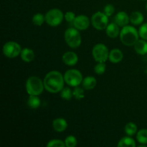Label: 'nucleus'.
<instances>
[{
  "label": "nucleus",
  "instance_id": "nucleus-1",
  "mask_svg": "<svg viewBox=\"0 0 147 147\" xmlns=\"http://www.w3.org/2000/svg\"><path fill=\"white\" fill-rule=\"evenodd\" d=\"M45 89L51 93H57L60 92L64 88V76L57 70H52L49 72L45 77Z\"/></svg>",
  "mask_w": 147,
  "mask_h": 147
},
{
  "label": "nucleus",
  "instance_id": "nucleus-2",
  "mask_svg": "<svg viewBox=\"0 0 147 147\" xmlns=\"http://www.w3.org/2000/svg\"><path fill=\"white\" fill-rule=\"evenodd\" d=\"M120 40L124 45L134 46L139 40V31L132 26L126 25L122 27L120 32Z\"/></svg>",
  "mask_w": 147,
  "mask_h": 147
},
{
  "label": "nucleus",
  "instance_id": "nucleus-3",
  "mask_svg": "<svg viewBox=\"0 0 147 147\" xmlns=\"http://www.w3.org/2000/svg\"><path fill=\"white\" fill-rule=\"evenodd\" d=\"M26 91L29 95L39 96L45 89L44 82L39 77L31 76L26 81Z\"/></svg>",
  "mask_w": 147,
  "mask_h": 147
},
{
  "label": "nucleus",
  "instance_id": "nucleus-4",
  "mask_svg": "<svg viewBox=\"0 0 147 147\" xmlns=\"http://www.w3.org/2000/svg\"><path fill=\"white\" fill-rule=\"evenodd\" d=\"M64 36L66 43L71 48H77L81 45V34L76 28L70 27L67 29L65 32Z\"/></svg>",
  "mask_w": 147,
  "mask_h": 147
},
{
  "label": "nucleus",
  "instance_id": "nucleus-5",
  "mask_svg": "<svg viewBox=\"0 0 147 147\" xmlns=\"http://www.w3.org/2000/svg\"><path fill=\"white\" fill-rule=\"evenodd\" d=\"M45 22L51 27H57L60 25L65 18V14L59 9H52L49 10L45 15Z\"/></svg>",
  "mask_w": 147,
  "mask_h": 147
},
{
  "label": "nucleus",
  "instance_id": "nucleus-6",
  "mask_svg": "<svg viewBox=\"0 0 147 147\" xmlns=\"http://www.w3.org/2000/svg\"><path fill=\"white\" fill-rule=\"evenodd\" d=\"M65 82L72 87H77L82 83L83 75L76 69H69L64 74Z\"/></svg>",
  "mask_w": 147,
  "mask_h": 147
},
{
  "label": "nucleus",
  "instance_id": "nucleus-7",
  "mask_svg": "<svg viewBox=\"0 0 147 147\" xmlns=\"http://www.w3.org/2000/svg\"><path fill=\"white\" fill-rule=\"evenodd\" d=\"M109 53L108 47L102 43L96 45L92 50V55L98 63H106L109 59Z\"/></svg>",
  "mask_w": 147,
  "mask_h": 147
},
{
  "label": "nucleus",
  "instance_id": "nucleus-8",
  "mask_svg": "<svg viewBox=\"0 0 147 147\" xmlns=\"http://www.w3.org/2000/svg\"><path fill=\"white\" fill-rule=\"evenodd\" d=\"M22 50L20 44L14 41H9L4 45L2 48L3 54L8 58H14L20 55Z\"/></svg>",
  "mask_w": 147,
  "mask_h": 147
},
{
  "label": "nucleus",
  "instance_id": "nucleus-9",
  "mask_svg": "<svg viewBox=\"0 0 147 147\" xmlns=\"http://www.w3.org/2000/svg\"><path fill=\"white\" fill-rule=\"evenodd\" d=\"M108 16L104 12L97 11L94 13L91 17V23L93 27L98 30H103L107 27L109 24Z\"/></svg>",
  "mask_w": 147,
  "mask_h": 147
},
{
  "label": "nucleus",
  "instance_id": "nucleus-10",
  "mask_svg": "<svg viewBox=\"0 0 147 147\" xmlns=\"http://www.w3.org/2000/svg\"><path fill=\"white\" fill-rule=\"evenodd\" d=\"M90 22L91 21H90L88 17H86V15L81 14V15L76 16L73 24L75 28H76L77 30H85L88 28Z\"/></svg>",
  "mask_w": 147,
  "mask_h": 147
},
{
  "label": "nucleus",
  "instance_id": "nucleus-11",
  "mask_svg": "<svg viewBox=\"0 0 147 147\" xmlns=\"http://www.w3.org/2000/svg\"><path fill=\"white\" fill-rule=\"evenodd\" d=\"M62 60H63V63L67 65L73 66L77 64L78 61V57L74 52L68 51L63 54Z\"/></svg>",
  "mask_w": 147,
  "mask_h": 147
},
{
  "label": "nucleus",
  "instance_id": "nucleus-12",
  "mask_svg": "<svg viewBox=\"0 0 147 147\" xmlns=\"http://www.w3.org/2000/svg\"><path fill=\"white\" fill-rule=\"evenodd\" d=\"M114 20V22H116L119 27H123L128 25V24L130 22V17L128 15L127 13L125 12V11H119L115 16Z\"/></svg>",
  "mask_w": 147,
  "mask_h": 147
},
{
  "label": "nucleus",
  "instance_id": "nucleus-13",
  "mask_svg": "<svg viewBox=\"0 0 147 147\" xmlns=\"http://www.w3.org/2000/svg\"><path fill=\"white\" fill-rule=\"evenodd\" d=\"M116 22H111L108 24L106 28V32L108 37L111 38H116L120 34V28Z\"/></svg>",
  "mask_w": 147,
  "mask_h": 147
},
{
  "label": "nucleus",
  "instance_id": "nucleus-14",
  "mask_svg": "<svg viewBox=\"0 0 147 147\" xmlns=\"http://www.w3.org/2000/svg\"><path fill=\"white\" fill-rule=\"evenodd\" d=\"M123 58V54L122 53L121 50H120L118 48L113 49L110 51L109 53V60H110L111 63H114V64H116V63H120L121 61H122Z\"/></svg>",
  "mask_w": 147,
  "mask_h": 147
},
{
  "label": "nucleus",
  "instance_id": "nucleus-15",
  "mask_svg": "<svg viewBox=\"0 0 147 147\" xmlns=\"http://www.w3.org/2000/svg\"><path fill=\"white\" fill-rule=\"evenodd\" d=\"M53 127L57 132H63L67 128V123L65 119L63 118H57L53 120Z\"/></svg>",
  "mask_w": 147,
  "mask_h": 147
},
{
  "label": "nucleus",
  "instance_id": "nucleus-16",
  "mask_svg": "<svg viewBox=\"0 0 147 147\" xmlns=\"http://www.w3.org/2000/svg\"><path fill=\"white\" fill-rule=\"evenodd\" d=\"M20 57L22 60L25 63H31L35 57V54L32 49L25 47L22 50Z\"/></svg>",
  "mask_w": 147,
  "mask_h": 147
},
{
  "label": "nucleus",
  "instance_id": "nucleus-17",
  "mask_svg": "<svg viewBox=\"0 0 147 147\" xmlns=\"http://www.w3.org/2000/svg\"><path fill=\"white\" fill-rule=\"evenodd\" d=\"M134 50L136 53L139 55H144L147 54V42L146 40H139L135 45H134Z\"/></svg>",
  "mask_w": 147,
  "mask_h": 147
},
{
  "label": "nucleus",
  "instance_id": "nucleus-18",
  "mask_svg": "<svg viewBox=\"0 0 147 147\" xmlns=\"http://www.w3.org/2000/svg\"><path fill=\"white\" fill-rule=\"evenodd\" d=\"M97 84V80L93 76H87L83 78L82 81V86L85 90H92L94 88Z\"/></svg>",
  "mask_w": 147,
  "mask_h": 147
},
{
  "label": "nucleus",
  "instance_id": "nucleus-19",
  "mask_svg": "<svg viewBox=\"0 0 147 147\" xmlns=\"http://www.w3.org/2000/svg\"><path fill=\"white\" fill-rule=\"evenodd\" d=\"M130 22L134 25H139L142 24L144 20V15L140 11H133L129 16Z\"/></svg>",
  "mask_w": 147,
  "mask_h": 147
},
{
  "label": "nucleus",
  "instance_id": "nucleus-20",
  "mask_svg": "<svg viewBox=\"0 0 147 147\" xmlns=\"http://www.w3.org/2000/svg\"><path fill=\"white\" fill-rule=\"evenodd\" d=\"M41 104V100L38 96H34V95H30L28 99H27V105L30 109H36L40 107Z\"/></svg>",
  "mask_w": 147,
  "mask_h": 147
},
{
  "label": "nucleus",
  "instance_id": "nucleus-21",
  "mask_svg": "<svg viewBox=\"0 0 147 147\" xmlns=\"http://www.w3.org/2000/svg\"><path fill=\"white\" fill-rule=\"evenodd\" d=\"M117 146L119 147H135L136 142L130 136H125L119 140Z\"/></svg>",
  "mask_w": 147,
  "mask_h": 147
},
{
  "label": "nucleus",
  "instance_id": "nucleus-22",
  "mask_svg": "<svg viewBox=\"0 0 147 147\" xmlns=\"http://www.w3.org/2000/svg\"><path fill=\"white\" fill-rule=\"evenodd\" d=\"M136 139L142 145L147 144V129H143L136 133Z\"/></svg>",
  "mask_w": 147,
  "mask_h": 147
},
{
  "label": "nucleus",
  "instance_id": "nucleus-23",
  "mask_svg": "<svg viewBox=\"0 0 147 147\" xmlns=\"http://www.w3.org/2000/svg\"><path fill=\"white\" fill-rule=\"evenodd\" d=\"M137 126L133 122H129L126 123L124 127V131L128 136H133L137 133Z\"/></svg>",
  "mask_w": 147,
  "mask_h": 147
},
{
  "label": "nucleus",
  "instance_id": "nucleus-24",
  "mask_svg": "<svg viewBox=\"0 0 147 147\" xmlns=\"http://www.w3.org/2000/svg\"><path fill=\"white\" fill-rule=\"evenodd\" d=\"M32 22L33 24L36 26L42 25L43 23L45 22V16H44L41 13H37L33 15Z\"/></svg>",
  "mask_w": 147,
  "mask_h": 147
},
{
  "label": "nucleus",
  "instance_id": "nucleus-25",
  "mask_svg": "<svg viewBox=\"0 0 147 147\" xmlns=\"http://www.w3.org/2000/svg\"><path fill=\"white\" fill-rule=\"evenodd\" d=\"M60 97L64 100H70L73 97V91L70 88H63V90L60 91Z\"/></svg>",
  "mask_w": 147,
  "mask_h": 147
},
{
  "label": "nucleus",
  "instance_id": "nucleus-26",
  "mask_svg": "<svg viewBox=\"0 0 147 147\" xmlns=\"http://www.w3.org/2000/svg\"><path fill=\"white\" fill-rule=\"evenodd\" d=\"M85 89L83 88H80L79 86L75 87V89L73 90V97L76 99V100H81V99L84 98L85 97Z\"/></svg>",
  "mask_w": 147,
  "mask_h": 147
},
{
  "label": "nucleus",
  "instance_id": "nucleus-27",
  "mask_svg": "<svg viewBox=\"0 0 147 147\" xmlns=\"http://www.w3.org/2000/svg\"><path fill=\"white\" fill-rule=\"evenodd\" d=\"M65 144L66 147H75L77 146V139L74 136H68L65 139Z\"/></svg>",
  "mask_w": 147,
  "mask_h": 147
},
{
  "label": "nucleus",
  "instance_id": "nucleus-28",
  "mask_svg": "<svg viewBox=\"0 0 147 147\" xmlns=\"http://www.w3.org/2000/svg\"><path fill=\"white\" fill-rule=\"evenodd\" d=\"M106 65L105 63H98L94 67V71L98 75H103L106 72Z\"/></svg>",
  "mask_w": 147,
  "mask_h": 147
},
{
  "label": "nucleus",
  "instance_id": "nucleus-29",
  "mask_svg": "<svg viewBox=\"0 0 147 147\" xmlns=\"http://www.w3.org/2000/svg\"><path fill=\"white\" fill-rule=\"evenodd\" d=\"M47 147H65V142L60 140V139H53L50 140V142L47 143Z\"/></svg>",
  "mask_w": 147,
  "mask_h": 147
},
{
  "label": "nucleus",
  "instance_id": "nucleus-30",
  "mask_svg": "<svg viewBox=\"0 0 147 147\" xmlns=\"http://www.w3.org/2000/svg\"><path fill=\"white\" fill-rule=\"evenodd\" d=\"M139 37L147 41V23L142 24L139 29Z\"/></svg>",
  "mask_w": 147,
  "mask_h": 147
},
{
  "label": "nucleus",
  "instance_id": "nucleus-31",
  "mask_svg": "<svg viewBox=\"0 0 147 147\" xmlns=\"http://www.w3.org/2000/svg\"><path fill=\"white\" fill-rule=\"evenodd\" d=\"M115 11V7H113V5L112 4H109L105 6L104 9H103V12L106 14V15H107L108 17H111V15H113V13Z\"/></svg>",
  "mask_w": 147,
  "mask_h": 147
},
{
  "label": "nucleus",
  "instance_id": "nucleus-32",
  "mask_svg": "<svg viewBox=\"0 0 147 147\" xmlns=\"http://www.w3.org/2000/svg\"><path fill=\"white\" fill-rule=\"evenodd\" d=\"M76 17V14L73 11H67L65 14V20L67 22H73L75 18Z\"/></svg>",
  "mask_w": 147,
  "mask_h": 147
},
{
  "label": "nucleus",
  "instance_id": "nucleus-33",
  "mask_svg": "<svg viewBox=\"0 0 147 147\" xmlns=\"http://www.w3.org/2000/svg\"><path fill=\"white\" fill-rule=\"evenodd\" d=\"M146 11H147V2H146Z\"/></svg>",
  "mask_w": 147,
  "mask_h": 147
},
{
  "label": "nucleus",
  "instance_id": "nucleus-34",
  "mask_svg": "<svg viewBox=\"0 0 147 147\" xmlns=\"http://www.w3.org/2000/svg\"><path fill=\"white\" fill-rule=\"evenodd\" d=\"M146 73L147 74V67H146Z\"/></svg>",
  "mask_w": 147,
  "mask_h": 147
},
{
  "label": "nucleus",
  "instance_id": "nucleus-35",
  "mask_svg": "<svg viewBox=\"0 0 147 147\" xmlns=\"http://www.w3.org/2000/svg\"><path fill=\"white\" fill-rule=\"evenodd\" d=\"M142 1H146V0H142Z\"/></svg>",
  "mask_w": 147,
  "mask_h": 147
}]
</instances>
